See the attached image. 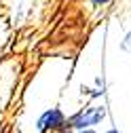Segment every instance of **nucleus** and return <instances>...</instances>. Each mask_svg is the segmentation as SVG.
Instances as JSON below:
<instances>
[{
  "mask_svg": "<svg viewBox=\"0 0 131 133\" xmlns=\"http://www.w3.org/2000/svg\"><path fill=\"white\" fill-rule=\"evenodd\" d=\"M36 127H38L40 133L61 131V129L66 127V116H63V112H61L59 108H51V110H47V112L40 114V118H38Z\"/></svg>",
  "mask_w": 131,
  "mask_h": 133,
  "instance_id": "obj_2",
  "label": "nucleus"
},
{
  "mask_svg": "<svg viewBox=\"0 0 131 133\" xmlns=\"http://www.w3.org/2000/svg\"><path fill=\"white\" fill-rule=\"evenodd\" d=\"M93 4H108V2H112V0H91Z\"/></svg>",
  "mask_w": 131,
  "mask_h": 133,
  "instance_id": "obj_3",
  "label": "nucleus"
},
{
  "mask_svg": "<svg viewBox=\"0 0 131 133\" xmlns=\"http://www.w3.org/2000/svg\"><path fill=\"white\" fill-rule=\"evenodd\" d=\"M78 133H97V131L91 127V129H83V131H78Z\"/></svg>",
  "mask_w": 131,
  "mask_h": 133,
  "instance_id": "obj_4",
  "label": "nucleus"
},
{
  "mask_svg": "<svg viewBox=\"0 0 131 133\" xmlns=\"http://www.w3.org/2000/svg\"><path fill=\"white\" fill-rule=\"evenodd\" d=\"M106 133H121V131H119V129H114V127H112V129H108Z\"/></svg>",
  "mask_w": 131,
  "mask_h": 133,
  "instance_id": "obj_5",
  "label": "nucleus"
},
{
  "mask_svg": "<svg viewBox=\"0 0 131 133\" xmlns=\"http://www.w3.org/2000/svg\"><path fill=\"white\" fill-rule=\"evenodd\" d=\"M104 108H85V110H80L78 114L72 116V121H70V129H78V131H83V129H91L93 125L97 123H102L104 121Z\"/></svg>",
  "mask_w": 131,
  "mask_h": 133,
  "instance_id": "obj_1",
  "label": "nucleus"
},
{
  "mask_svg": "<svg viewBox=\"0 0 131 133\" xmlns=\"http://www.w3.org/2000/svg\"><path fill=\"white\" fill-rule=\"evenodd\" d=\"M127 46H131V32L127 34Z\"/></svg>",
  "mask_w": 131,
  "mask_h": 133,
  "instance_id": "obj_6",
  "label": "nucleus"
},
{
  "mask_svg": "<svg viewBox=\"0 0 131 133\" xmlns=\"http://www.w3.org/2000/svg\"><path fill=\"white\" fill-rule=\"evenodd\" d=\"M59 133H74V131H72V129H61Z\"/></svg>",
  "mask_w": 131,
  "mask_h": 133,
  "instance_id": "obj_7",
  "label": "nucleus"
}]
</instances>
